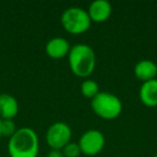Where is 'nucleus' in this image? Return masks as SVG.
I'll return each instance as SVG.
<instances>
[{"instance_id": "nucleus-4", "label": "nucleus", "mask_w": 157, "mask_h": 157, "mask_svg": "<svg viewBox=\"0 0 157 157\" xmlns=\"http://www.w3.org/2000/svg\"><path fill=\"white\" fill-rule=\"evenodd\" d=\"M60 22L63 29L71 35H81L87 31L92 24L87 10L80 7H70L63 12Z\"/></svg>"}, {"instance_id": "nucleus-1", "label": "nucleus", "mask_w": 157, "mask_h": 157, "mask_svg": "<svg viewBox=\"0 0 157 157\" xmlns=\"http://www.w3.org/2000/svg\"><path fill=\"white\" fill-rule=\"evenodd\" d=\"M39 137L30 127H21L9 139L8 152L11 157H38Z\"/></svg>"}, {"instance_id": "nucleus-8", "label": "nucleus", "mask_w": 157, "mask_h": 157, "mask_svg": "<svg viewBox=\"0 0 157 157\" xmlns=\"http://www.w3.org/2000/svg\"><path fill=\"white\" fill-rule=\"evenodd\" d=\"M87 13L92 22H105L112 14V6L108 0H95L88 7Z\"/></svg>"}, {"instance_id": "nucleus-14", "label": "nucleus", "mask_w": 157, "mask_h": 157, "mask_svg": "<svg viewBox=\"0 0 157 157\" xmlns=\"http://www.w3.org/2000/svg\"><path fill=\"white\" fill-rule=\"evenodd\" d=\"M61 151L65 157H78L82 154L78 143H75V142H69Z\"/></svg>"}, {"instance_id": "nucleus-18", "label": "nucleus", "mask_w": 157, "mask_h": 157, "mask_svg": "<svg viewBox=\"0 0 157 157\" xmlns=\"http://www.w3.org/2000/svg\"></svg>"}, {"instance_id": "nucleus-10", "label": "nucleus", "mask_w": 157, "mask_h": 157, "mask_svg": "<svg viewBox=\"0 0 157 157\" xmlns=\"http://www.w3.org/2000/svg\"><path fill=\"white\" fill-rule=\"evenodd\" d=\"M133 72L136 78L144 83L157 78V65L153 60L143 59L136 63Z\"/></svg>"}, {"instance_id": "nucleus-2", "label": "nucleus", "mask_w": 157, "mask_h": 157, "mask_svg": "<svg viewBox=\"0 0 157 157\" xmlns=\"http://www.w3.org/2000/svg\"><path fill=\"white\" fill-rule=\"evenodd\" d=\"M70 70L78 78H88L96 67V53L90 45L78 43L71 46L68 54Z\"/></svg>"}, {"instance_id": "nucleus-9", "label": "nucleus", "mask_w": 157, "mask_h": 157, "mask_svg": "<svg viewBox=\"0 0 157 157\" xmlns=\"http://www.w3.org/2000/svg\"><path fill=\"white\" fill-rule=\"evenodd\" d=\"M20 105L16 98L11 94H0V118L1 120H13L18 114Z\"/></svg>"}, {"instance_id": "nucleus-17", "label": "nucleus", "mask_w": 157, "mask_h": 157, "mask_svg": "<svg viewBox=\"0 0 157 157\" xmlns=\"http://www.w3.org/2000/svg\"><path fill=\"white\" fill-rule=\"evenodd\" d=\"M153 157H157V153H156V154H154V155H153Z\"/></svg>"}, {"instance_id": "nucleus-6", "label": "nucleus", "mask_w": 157, "mask_h": 157, "mask_svg": "<svg viewBox=\"0 0 157 157\" xmlns=\"http://www.w3.org/2000/svg\"><path fill=\"white\" fill-rule=\"evenodd\" d=\"M105 144V135L98 129H88L78 140V146L82 154L96 156L103 150Z\"/></svg>"}, {"instance_id": "nucleus-16", "label": "nucleus", "mask_w": 157, "mask_h": 157, "mask_svg": "<svg viewBox=\"0 0 157 157\" xmlns=\"http://www.w3.org/2000/svg\"><path fill=\"white\" fill-rule=\"evenodd\" d=\"M1 122H2V120L0 118V138H1Z\"/></svg>"}, {"instance_id": "nucleus-11", "label": "nucleus", "mask_w": 157, "mask_h": 157, "mask_svg": "<svg viewBox=\"0 0 157 157\" xmlns=\"http://www.w3.org/2000/svg\"><path fill=\"white\" fill-rule=\"evenodd\" d=\"M139 98L146 107H157V78L142 83L139 90Z\"/></svg>"}, {"instance_id": "nucleus-7", "label": "nucleus", "mask_w": 157, "mask_h": 157, "mask_svg": "<svg viewBox=\"0 0 157 157\" xmlns=\"http://www.w3.org/2000/svg\"><path fill=\"white\" fill-rule=\"evenodd\" d=\"M70 43L63 37H54L50 39L45 44V53L53 59H59L68 56L70 52Z\"/></svg>"}, {"instance_id": "nucleus-13", "label": "nucleus", "mask_w": 157, "mask_h": 157, "mask_svg": "<svg viewBox=\"0 0 157 157\" xmlns=\"http://www.w3.org/2000/svg\"><path fill=\"white\" fill-rule=\"evenodd\" d=\"M16 130H17V128H16V125L13 122V120H2V122H1V136L10 139L16 132Z\"/></svg>"}, {"instance_id": "nucleus-12", "label": "nucleus", "mask_w": 157, "mask_h": 157, "mask_svg": "<svg viewBox=\"0 0 157 157\" xmlns=\"http://www.w3.org/2000/svg\"><path fill=\"white\" fill-rule=\"evenodd\" d=\"M81 93L85 98L92 100L96 95L100 93L98 83L92 78H85L81 84Z\"/></svg>"}, {"instance_id": "nucleus-15", "label": "nucleus", "mask_w": 157, "mask_h": 157, "mask_svg": "<svg viewBox=\"0 0 157 157\" xmlns=\"http://www.w3.org/2000/svg\"><path fill=\"white\" fill-rule=\"evenodd\" d=\"M46 157H65L61 150H51Z\"/></svg>"}, {"instance_id": "nucleus-3", "label": "nucleus", "mask_w": 157, "mask_h": 157, "mask_svg": "<svg viewBox=\"0 0 157 157\" xmlns=\"http://www.w3.org/2000/svg\"><path fill=\"white\" fill-rule=\"evenodd\" d=\"M92 110L97 116L103 120H115L123 111L122 100L109 92H100L90 101Z\"/></svg>"}, {"instance_id": "nucleus-5", "label": "nucleus", "mask_w": 157, "mask_h": 157, "mask_svg": "<svg viewBox=\"0 0 157 157\" xmlns=\"http://www.w3.org/2000/svg\"><path fill=\"white\" fill-rule=\"evenodd\" d=\"M72 130L67 123L55 122L46 130L45 139L51 150H63L70 142Z\"/></svg>"}]
</instances>
